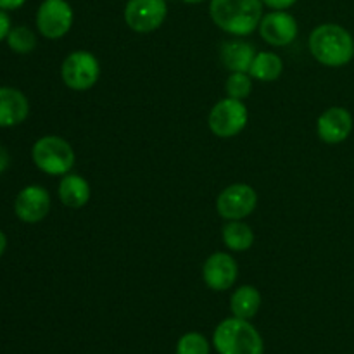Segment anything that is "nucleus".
<instances>
[{
	"instance_id": "obj_6",
	"label": "nucleus",
	"mask_w": 354,
	"mask_h": 354,
	"mask_svg": "<svg viewBox=\"0 0 354 354\" xmlns=\"http://www.w3.org/2000/svg\"><path fill=\"white\" fill-rule=\"evenodd\" d=\"M100 76V62L92 52L75 50L62 61L61 78L68 88L85 92L95 86Z\"/></svg>"
},
{
	"instance_id": "obj_5",
	"label": "nucleus",
	"mask_w": 354,
	"mask_h": 354,
	"mask_svg": "<svg viewBox=\"0 0 354 354\" xmlns=\"http://www.w3.org/2000/svg\"><path fill=\"white\" fill-rule=\"evenodd\" d=\"M248 121L249 111L244 100L225 97L211 107L207 127L218 138H234L245 130Z\"/></svg>"
},
{
	"instance_id": "obj_10",
	"label": "nucleus",
	"mask_w": 354,
	"mask_h": 354,
	"mask_svg": "<svg viewBox=\"0 0 354 354\" xmlns=\"http://www.w3.org/2000/svg\"><path fill=\"white\" fill-rule=\"evenodd\" d=\"M258 30L263 40L272 47H287L299 33L296 17L286 10H272L270 14H265Z\"/></svg>"
},
{
	"instance_id": "obj_13",
	"label": "nucleus",
	"mask_w": 354,
	"mask_h": 354,
	"mask_svg": "<svg viewBox=\"0 0 354 354\" xmlns=\"http://www.w3.org/2000/svg\"><path fill=\"white\" fill-rule=\"evenodd\" d=\"M353 131V116L344 107H328L317 121V135L322 142L335 145L344 142Z\"/></svg>"
},
{
	"instance_id": "obj_17",
	"label": "nucleus",
	"mask_w": 354,
	"mask_h": 354,
	"mask_svg": "<svg viewBox=\"0 0 354 354\" xmlns=\"http://www.w3.org/2000/svg\"><path fill=\"white\" fill-rule=\"evenodd\" d=\"M261 308V292L254 286H242L234 290L230 297V310L234 317L251 320Z\"/></svg>"
},
{
	"instance_id": "obj_18",
	"label": "nucleus",
	"mask_w": 354,
	"mask_h": 354,
	"mask_svg": "<svg viewBox=\"0 0 354 354\" xmlns=\"http://www.w3.org/2000/svg\"><path fill=\"white\" fill-rule=\"evenodd\" d=\"M283 71V61L275 52H258L252 61L249 75L252 80L263 83H272L280 78Z\"/></svg>"
},
{
	"instance_id": "obj_16",
	"label": "nucleus",
	"mask_w": 354,
	"mask_h": 354,
	"mask_svg": "<svg viewBox=\"0 0 354 354\" xmlns=\"http://www.w3.org/2000/svg\"><path fill=\"white\" fill-rule=\"evenodd\" d=\"M256 48L244 40H228L220 48V61L230 73H249Z\"/></svg>"
},
{
	"instance_id": "obj_22",
	"label": "nucleus",
	"mask_w": 354,
	"mask_h": 354,
	"mask_svg": "<svg viewBox=\"0 0 354 354\" xmlns=\"http://www.w3.org/2000/svg\"><path fill=\"white\" fill-rule=\"evenodd\" d=\"M176 354H209V342L199 332H189L176 344Z\"/></svg>"
},
{
	"instance_id": "obj_11",
	"label": "nucleus",
	"mask_w": 354,
	"mask_h": 354,
	"mask_svg": "<svg viewBox=\"0 0 354 354\" xmlns=\"http://www.w3.org/2000/svg\"><path fill=\"white\" fill-rule=\"evenodd\" d=\"M239 265L228 252H213L203 265V280L214 292H225L237 282Z\"/></svg>"
},
{
	"instance_id": "obj_2",
	"label": "nucleus",
	"mask_w": 354,
	"mask_h": 354,
	"mask_svg": "<svg viewBox=\"0 0 354 354\" xmlns=\"http://www.w3.org/2000/svg\"><path fill=\"white\" fill-rule=\"evenodd\" d=\"M313 59L327 68H341L354 57L353 35L335 23H325L315 28L308 38Z\"/></svg>"
},
{
	"instance_id": "obj_27",
	"label": "nucleus",
	"mask_w": 354,
	"mask_h": 354,
	"mask_svg": "<svg viewBox=\"0 0 354 354\" xmlns=\"http://www.w3.org/2000/svg\"><path fill=\"white\" fill-rule=\"evenodd\" d=\"M6 249H7V237H6V234L0 230V256L6 252Z\"/></svg>"
},
{
	"instance_id": "obj_24",
	"label": "nucleus",
	"mask_w": 354,
	"mask_h": 354,
	"mask_svg": "<svg viewBox=\"0 0 354 354\" xmlns=\"http://www.w3.org/2000/svg\"><path fill=\"white\" fill-rule=\"evenodd\" d=\"M10 31V19L6 10L0 9V41L6 40Z\"/></svg>"
},
{
	"instance_id": "obj_9",
	"label": "nucleus",
	"mask_w": 354,
	"mask_h": 354,
	"mask_svg": "<svg viewBox=\"0 0 354 354\" xmlns=\"http://www.w3.org/2000/svg\"><path fill=\"white\" fill-rule=\"evenodd\" d=\"M75 21L73 7L66 0H44L37 10V28L47 40H61Z\"/></svg>"
},
{
	"instance_id": "obj_20",
	"label": "nucleus",
	"mask_w": 354,
	"mask_h": 354,
	"mask_svg": "<svg viewBox=\"0 0 354 354\" xmlns=\"http://www.w3.org/2000/svg\"><path fill=\"white\" fill-rule=\"evenodd\" d=\"M6 40L10 50L21 55L30 54V52H33L35 47H37V35H35L33 30H30L28 26L10 28Z\"/></svg>"
},
{
	"instance_id": "obj_15",
	"label": "nucleus",
	"mask_w": 354,
	"mask_h": 354,
	"mask_svg": "<svg viewBox=\"0 0 354 354\" xmlns=\"http://www.w3.org/2000/svg\"><path fill=\"white\" fill-rule=\"evenodd\" d=\"M57 196L66 207L82 209L88 204L90 197H92V189H90V183L86 182V178H83L82 175L68 173L59 182Z\"/></svg>"
},
{
	"instance_id": "obj_8",
	"label": "nucleus",
	"mask_w": 354,
	"mask_h": 354,
	"mask_svg": "<svg viewBox=\"0 0 354 354\" xmlns=\"http://www.w3.org/2000/svg\"><path fill=\"white\" fill-rule=\"evenodd\" d=\"M258 206V194L248 183H232L216 197V211L223 220H244Z\"/></svg>"
},
{
	"instance_id": "obj_1",
	"label": "nucleus",
	"mask_w": 354,
	"mask_h": 354,
	"mask_svg": "<svg viewBox=\"0 0 354 354\" xmlns=\"http://www.w3.org/2000/svg\"><path fill=\"white\" fill-rule=\"evenodd\" d=\"M209 16L225 33L248 37L258 30L265 14L261 0H211Z\"/></svg>"
},
{
	"instance_id": "obj_26",
	"label": "nucleus",
	"mask_w": 354,
	"mask_h": 354,
	"mask_svg": "<svg viewBox=\"0 0 354 354\" xmlns=\"http://www.w3.org/2000/svg\"><path fill=\"white\" fill-rule=\"evenodd\" d=\"M26 0H0V9L2 10H14L19 9Z\"/></svg>"
},
{
	"instance_id": "obj_21",
	"label": "nucleus",
	"mask_w": 354,
	"mask_h": 354,
	"mask_svg": "<svg viewBox=\"0 0 354 354\" xmlns=\"http://www.w3.org/2000/svg\"><path fill=\"white\" fill-rule=\"evenodd\" d=\"M225 92L227 97L232 99L244 100L252 92V78L249 73H230L225 83Z\"/></svg>"
},
{
	"instance_id": "obj_25",
	"label": "nucleus",
	"mask_w": 354,
	"mask_h": 354,
	"mask_svg": "<svg viewBox=\"0 0 354 354\" xmlns=\"http://www.w3.org/2000/svg\"><path fill=\"white\" fill-rule=\"evenodd\" d=\"M9 165H10L9 152H7V149L0 144V173L6 171V169L9 168Z\"/></svg>"
},
{
	"instance_id": "obj_7",
	"label": "nucleus",
	"mask_w": 354,
	"mask_h": 354,
	"mask_svg": "<svg viewBox=\"0 0 354 354\" xmlns=\"http://www.w3.org/2000/svg\"><path fill=\"white\" fill-rule=\"evenodd\" d=\"M168 16L166 0H128L124 6V23L135 33H152L159 30Z\"/></svg>"
},
{
	"instance_id": "obj_14",
	"label": "nucleus",
	"mask_w": 354,
	"mask_h": 354,
	"mask_svg": "<svg viewBox=\"0 0 354 354\" xmlns=\"http://www.w3.org/2000/svg\"><path fill=\"white\" fill-rule=\"evenodd\" d=\"M30 114V102L21 90L0 86V128L21 124Z\"/></svg>"
},
{
	"instance_id": "obj_4",
	"label": "nucleus",
	"mask_w": 354,
	"mask_h": 354,
	"mask_svg": "<svg viewBox=\"0 0 354 354\" xmlns=\"http://www.w3.org/2000/svg\"><path fill=\"white\" fill-rule=\"evenodd\" d=\"M35 166L45 175L64 176L71 173L76 156L71 144L57 135H45L35 142L31 149Z\"/></svg>"
},
{
	"instance_id": "obj_3",
	"label": "nucleus",
	"mask_w": 354,
	"mask_h": 354,
	"mask_svg": "<svg viewBox=\"0 0 354 354\" xmlns=\"http://www.w3.org/2000/svg\"><path fill=\"white\" fill-rule=\"evenodd\" d=\"M213 344L220 354H263L265 344L249 320L232 317L221 322L213 334Z\"/></svg>"
},
{
	"instance_id": "obj_23",
	"label": "nucleus",
	"mask_w": 354,
	"mask_h": 354,
	"mask_svg": "<svg viewBox=\"0 0 354 354\" xmlns=\"http://www.w3.org/2000/svg\"><path fill=\"white\" fill-rule=\"evenodd\" d=\"M263 6L270 7L272 10H287L297 2V0H261Z\"/></svg>"
},
{
	"instance_id": "obj_12",
	"label": "nucleus",
	"mask_w": 354,
	"mask_h": 354,
	"mask_svg": "<svg viewBox=\"0 0 354 354\" xmlns=\"http://www.w3.org/2000/svg\"><path fill=\"white\" fill-rule=\"evenodd\" d=\"M14 213L24 223H40L50 213V194L40 185H28L14 201Z\"/></svg>"
},
{
	"instance_id": "obj_19",
	"label": "nucleus",
	"mask_w": 354,
	"mask_h": 354,
	"mask_svg": "<svg viewBox=\"0 0 354 354\" xmlns=\"http://www.w3.org/2000/svg\"><path fill=\"white\" fill-rule=\"evenodd\" d=\"M221 239L230 251L244 252L249 251L254 244V232L242 220L227 221V225L221 230Z\"/></svg>"
},
{
	"instance_id": "obj_28",
	"label": "nucleus",
	"mask_w": 354,
	"mask_h": 354,
	"mask_svg": "<svg viewBox=\"0 0 354 354\" xmlns=\"http://www.w3.org/2000/svg\"><path fill=\"white\" fill-rule=\"evenodd\" d=\"M183 2H187V3H201V2H204V0H183Z\"/></svg>"
}]
</instances>
